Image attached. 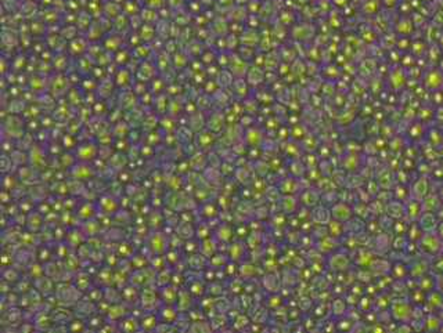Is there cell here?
I'll return each mask as SVG.
<instances>
[{"label": "cell", "instance_id": "6da1fadb", "mask_svg": "<svg viewBox=\"0 0 443 333\" xmlns=\"http://www.w3.org/2000/svg\"><path fill=\"white\" fill-rule=\"evenodd\" d=\"M419 248L424 255L436 257L443 249V240L438 235L436 231H433V232H423V235L419 239Z\"/></svg>", "mask_w": 443, "mask_h": 333}, {"label": "cell", "instance_id": "7a4b0ae2", "mask_svg": "<svg viewBox=\"0 0 443 333\" xmlns=\"http://www.w3.org/2000/svg\"><path fill=\"white\" fill-rule=\"evenodd\" d=\"M391 314L396 321L406 322L413 318V307L406 300H395L391 307Z\"/></svg>", "mask_w": 443, "mask_h": 333}, {"label": "cell", "instance_id": "3957f363", "mask_svg": "<svg viewBox=\"0 0 443 333\" xmlns=\"http://www.w3.org/2000/svg\"><path fill=\"white\" fill-rule=\"evenodd\" d=\"M439 221L440 220H439L436 211L424 210L421 213V216L419 217L417 223H419L420 228L423 230V232H433V231H436V228H438Z\"/></svg>", "mask_w": 443, "mask_h": 333}, {"label": "cell", "instance_id": "277c9868", "mask_svg": "<svg viewBox=\"0 0 443 333\" xmlns=\"http://www.w3.org/2000/svg\"><path fill=\"white\" fill-rule=\"evenodd\" d=\"M330 210H331V217H333L335 221L342 223V224L348 223V221L352 219V215H353L352 207H350L348 203H345V202H337V203L331 207Z\"/></svg>", "mask_w": 443, "mask_h": 333}, {"label": "cell", "instance_id": "5b68a950", "mask_svg": "<svg viewBox=\"0 0 443 333\" xmlns=\"http://www.w3.org/2000/svg\"><path fill=\"white\" fill-rule=\"evenodd\" d=\"M429 194V183L425 177H420L419 180H416L414 184L411 186L410 190V198L416 199V201L423 202L424 198Z\"/></svg>", "mask_w": 443, "mask_h": 333}, {"label": "cell", "instance_id": "8992f818", "mask_svg": "<svg viewBox=\"0 0 443 333\" xmlns=\"http://www.w3.org/2000/svg\"><path fill=\"white\" fill-rule=\"evenodd\" d=\"M350 265V259L348 255H344V253H335V255H331L330 257V268L334 269V271H346L349 268Z\"/></svg>", "mask_w": 443, "mask_h": 333}, {"label": "cell", "instance_id": "52a82bcc", "mask_svg": "<svg viewBox=\"0 0 443 333\" xmlns=\"http://www.w3.org/2000/svg\"><path fill=\"white\" fill-rule=\"evenodd\" d=\"M385 210H386V215L394 220H400L406 217V205L402 201L389 202Z\"/></svg>", "mask_w": 443, "mask_h": 333}, {"label": "cell", "instance_id": "ba28073f", "mask_svg": "<svg viewBox=\"0 0 443 333\" xmlns=\"http://www.w3.org/2000/svg\"><path fill=\"white\" fill-rule=\"evenodd\" d=\"M404 205H406V216L409 217L410 220H419V217L423 213V205H421V202L410 198V201L407 203H404Z\"/></svg>", "mask_w": 443, "mask_h": 333}, {"label": "cell", "instance_id": "9c48e42d", "mask_svg": "<svg viewBox=\"0 0 443 333\" xmlns=\"http://www.w3.org/2000/svg\"><path fill=\"white\" fill-rule=\"evenodd\" d=\"M436 232H438V235L440 236L443 240V221H439V226L438 228H436Z\"/></svg>", "mask_w": 443, "mask_h": 333}, {"label": "cell", "instance_id": "30bf717a", "mask_svg": "<svg viewBox=\"0 0 443 333\" xmlns=\"http://www.w3.org/2000/svg\"><path fill=\"white\" fill-rule=\"evenodd\" d=\"M436 215H438L439 220L443 221V202H442V205H440V207L438 209V211H436Z\"/></svg>", "mask_w": 443, "mask_h": 333}]
</instances>
